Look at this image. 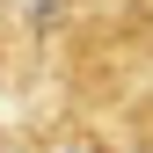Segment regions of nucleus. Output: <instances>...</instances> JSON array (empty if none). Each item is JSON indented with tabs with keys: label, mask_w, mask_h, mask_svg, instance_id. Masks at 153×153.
Masks as SVG:
<instances>
[{
	"label": "nucleus",
	"mask_w": 153,
	"mask_h": 153,
	"mask_svg": "<svg viewBox=\"0 0 153 153\" xmlns=\"http://www.w3.org/2000/svg\"><path fill=\"white\" fill-rule=\"evenodd\" d=\"M7 66H15V22H7V7H0V80H7Z\"/></svg>",
	"instance_id": "2"
},
{
	"label": "nucleus",
	"mask_w": 153,
	"mask_h": 153,
	"mask_svg": "<svg viewBox=\"0 0 153 153\" xmlns=\"http://www.w3.org/2000/svg\"><path fill=\"white\" fill-rule=\"evenodd\" d=\"M131 131H139V153H153V88H146V102H139V117H131Z\"/></svg>",
	"instance_id": "1"
}]
</instances>
